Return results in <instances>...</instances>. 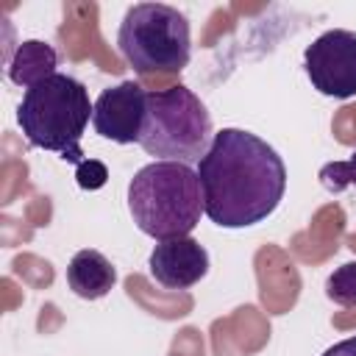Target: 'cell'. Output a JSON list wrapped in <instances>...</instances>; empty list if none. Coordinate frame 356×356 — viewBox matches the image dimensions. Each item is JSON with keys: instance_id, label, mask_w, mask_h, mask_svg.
<instances>
[{"instance_id": "4fadbf2b", "label": "cell", "mask_w": 356, "mask_h": 356, "mask_svg": "<svg viewBox=\"0 0 356 356\" xmlns=\"http://www.w3.org/2000/svg\"><path fill=\"white\" fill-rule=\"evenodd\" d=\"M78 186L81 189H100L103 184H106V178H108V172H106V167L100 164V161H95V159H86L81 167H78Z\"/></svg>"}, {"instance_id": "3957f363", "label": "cell", "mask_w": 356, "mask_h": 356, "mask_svg": "<svg viewBox=\"0 0 356 356\" xmlns=\"http://www.w3.org/2000/svg\"><path fill=\"white\" fill-rule=\"evenodd\" d=\"M95 103H89L86 86L64 72H53L44 81L25 89L17 108V122L33 147L58 153L64 161L83 164L81 136L89 125Z\"/></svg>"}, {"instance_id": "5bb4252c", "label": "cell", "mask_w": 356, "mask_h": 356, "mask_svg": "<svg viewBox=\"0 0 356 356\" xmlns=\"http://www.w3.org/2000/svg\"><path fill=\"white\" fill-rule=\"evenodd\" d=\"M323 356H356V334H353V337H348V339L334 342Z\"/></svg>"}, {"instance_id": "30bf717a", "label": "cell", "mask_w": 356, "mask_h": 356, "mask_svg": "<svg viewBox=\"0 0 356 356\" xmlns=\"http://www.w3.org/2000/svg\"><path fill=\"white\" fill-rule=\"evenodd\" d=\"M58 67V53L47 44V42H39V39H28L22 42L11 61H8V78L17 83V86H25L31 89L33 83L44 81L47 75H53Z\"/></svg>"}, {"instance_id": "52a82bcc", "label": "cell", "mask_w": 356, "mask_h": 356, "mask_svg": "<svg viewBox=\"0 0 356 356\" xmlns=\"http://www.w3.org/2000/svg\"><path fill=\"white\" fill-rule=\"evenodd\" d=\"M145 111H147V92L136 81H122L97 95L92 125L103 139H111L117 145H131L139 142L142 136Z\"/></svg>"}, {"instance_id": "9c48e42d", "label": "cell", "mask_w": 356, "mask_h": 356, "mask_svg": "<svg viewBox=\"0 0 356 356\" xmlns=\"http://www.w3.org/2000/svg\"><path fill=\"white\" fill-rule=\"evenodd\" d=\"M67 284H70V289L78 298H83V300H100L117 284V270H114V264L100 250L83 248L67 264Z\"/></svg>"}, {"instance_id": "277c9868", "label": "cell", "mask_w": 356, "mask_h": 356, "mask_svg": "<svg viewBox=\"0 0 356 356\" xmlns=\"http://www.w3.org/2000/svg\"><path fill=\"white\" fill-rule=\"evenodd\" d=\"M211 117L186 86L147 92V111L139 145L159 161H200L211 145Z\"/></svg>"}, {"instance_id": "8fae6325", "label": "cell", "mask_w": 356, "mask_h": 356, "mask_svg": "<svg viewBox=\"0 0 356 356\" xmlns=\"http://www.w3.org/2000/svg\"><path fill=\"white\" fill-rule=\"evenodd\" d=\"M325 295L337 306L356 309V261H348L337 267L325 281Z\"/></svg>"}, {"instance_id": "8992f818", "label": "cell", "mask_w": 356, "mask_h": 356, "mask_svg": "<svg viewBox=\"0 0 356 356\" xmlns=\"http://www.w3.org/2000/svg\"><path fill=\"white\" fill-rule=\"evenodd\" d=\"M303 67L312 86L337 100L356 97V33L353 31H325L303 53Z\"/></svg>"}, {"instance_id": "ba28073f", "label": "cell", "mask_w": 356, "mask_h": 356, "mask_svg": "<svg viewBox=\"0 0 356 356\" xmlns=\"http://www.w3.org/2000/svg\"><path fill=\"white\" fill-rule=\"evenodd\" d=\"M150 275L167 289H189L209 273V253L192 236L164 239L150 250Z\"/></svg>"}, {"instance_id": "6da1fadb", "label": "cell", "mask_w": 356, "mask_h": 356, "mask_svg": "<svg viewBox=\"0 0 356 356\" xmlns=\"http://www.w3.org/2000/svg\"><path fill=\"white\" fill-rule=\"evenodd\" d=\"M197 178L203 214L220 228H248L267 220L286 192L284 159L261 136L242 128L214 134L197 161Z\"/></svg>"}, {"instance_id": "5b68a950", "label": "cell", "mask_w": 356, "mask_h": 356, "mask_svg": "<svg viewBox=\"0 0 356 356\" xmlns=\"http://www.w3.org/2000/svg\"><path fill=\"white\" fill-rule=\"evenodd\" d=\"M117 47L136 72H181L192 56L189 19L167 3H136L120 22Z\"/></svg>"}, {"instance_id": "7a4b0ae2", "label": "cell", "mask_w": 356, "mask_h": 356, "mask_svg": "<svg viewBox=\"0 0 356 356\" xmlns=\"http://www.w3.org/2000/svg\"><path fill=\"white\" fill-rule=\"evenodd\" d=\"M128 211L136 228L159 242L189 236L203 214L197 170L181 161L145 164L128 184Z\"/></svg>"}, {"instance_id": "7c38bea8", "label": "cell", "mask_w": 356, "mask_h": 356, "mask_svg": "<svg viewBox=\"0 0 356 356\" xmlns=\"http://www.w3.org/2000/svg\"><path fill=\"white\" fill-rule=\"evenodd\" d=\"M320 184L328 192H342L348 186H356V150L345 161H331L320 170Z\"/></svg>"}]
</instances>
